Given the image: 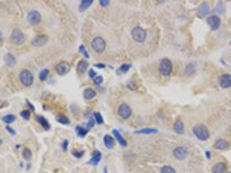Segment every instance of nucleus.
I'll use <instances>...</instances> for the list:
<instances>
[{
  "label": "nucleus",
  "mask_w": 231,
  "mask_h": 173,
  "mask_svg": "<svg viewBox=\"0 0 231 173\" xmlns=\"http://www.w3.org/2000/svg\"><path fill=\"white\" fill-rule=\"evenodd\" d=\"M2 40H3V35H2V33L0 32V43L2 42Z\"/></svg>",
  "instance_id": "obj_47"
},
{
  "label": "nucleus",
  "mask_w": 231,
  "mask_h": 173,
  "mask_svg": "<svg viewBox=\"0 0 231 173\" xmlns=\"http://www.w3.org/2000/svg\"><path fill=\"white\" fill-rule=\"evenodd\" d=\"M212 173H228L227 165L222 162H217L212 167Z\"/></svg>",
  "instance_id": "obj_12"
},
{
  "label": "nucleus",
  "mask_w": 231,
  "mask_h": 173,
  "mask_svg": "<svg viewBox=\"0 0 231 173\" xmlns=\"http://www.w3.org/2000/svg\"><path fill=\"white\" fill-rule=\"evenodd\" d=\"M24 35L19 29H15L11 35V41L16 45H21L24 43Z\"/></svg>",
  "instance_id": "obj_5"
},
{
  "label": "nucleus",
  "mask_w": 231,
  "mask_h": 173,
  "mask_svg": "<svg viewBox=\"0 0 231 173\" xmlns=\"http://www.w3.org/2000/svg\"><path fill=\"white\" fill-rule=\"evenodd\" d=\"M19 80L22 82L23 85H24L25 86H30L33 84L34 75L31 71L27 69H24L19 74Z\"/></svg>",
  "instance_id": "obj_2"
},
{
  "label": "nucleus",
  "mask_w": 231,
  "mask_h": 173,
  "mask_svg": "<svg viewBox=\"0 0 231 173\" xmlns=\"http://www.w3.org/2000/svg\"><path fill=\"white\" fill-rule=\"evenodd\" d=\"M228 173H231V171H229V172H228Z\"/></svg>",
  "instance_id": "obj_49"
},
{
  "label": "nucleus",
  "mask_w": 231,
  "mask_h": 173,
  "mask_svg": "<svg viewBox=\"0 0 231 173\" xmlns=\"http://www.w3.org/2000/svg\"><path fill=\"white\" fill-rule=\"evenodd\" d=\"M89 63L85 60L79 61L78 66H77V71L78 74H83L88 69Z\"/></svg>",
  "instance_id": "obj_16"
},
{
  "label": "nucleus",
  "mask_w": 231,
  "mask_h": 173,
  "mask_svg": "<svg viewBox=\"0 0 231 173\" xmlns=\"http://www.w3.org/2000/svg\"><path fill=\"white\" fill-rule=\"evenodd\" d=\"M103 81H104V78L102 77L101 75L96 76V77L94 78V80H93L94 83H95V84H96V85H99V84H101V83L103 82Z\"/></svg>",
  "instance_id": "obj_38"
},
{
  "label": "nucleus",
  "mask_w": 231,
  "mask_h": 173,
  "mask_svg": "<svg viewBox=\"0 0 231 173\" xmlns=\"http://www.w3.org/2000/svg\"><path fill=\"white\" fill-rule=\"evenodd\" d=\"M89 76H90L91 78H93V79H94V78L96 76V72H95L93 69H90V71H89Z\"/></svg>",
  "instance_id": "obj_41"
},
{
  "label": "nucleus",
  "mask_w": 231,
  "mask_h": 173,
  "mask_svg": "<svg viewBox=\"0 0 231 173\" xmlns=\"http://www.w3.org/2000/svg\"><path fill=\"white\" fill-rule=\"evenodd\" d=\"M56 119H57V122H59V123H61V124H64V125H68V124H70V120H69V118H67V117L64 116V115H63V114L57 115Z\"/></svg>",
  "instance_id": "obj_25"
},
{
  "label": "nucleus",
  "mask_w": 231,
  "mask_h": 173,
  "mask_svg": "<svg viewBox=\"0 0 231 173\" xmlns=\"http://www.w3.org/2000/svg\"><path fill=\"white\" fill-rule=\"evenodd\" d=\"M104 141L105 146L107 147L108 149H112L114 147L115 142H114V139L111 136H109V135H105L104 138Z\"/></svg>",
  "instance_id": "obj_21"
},
{
  "label": "nucleus",
  "mask_w": 231,
  "mask_h": 173,
  "mask_svg": "<svg viewBox=\"0 0 231 173\" xmlns=\"http://www.w3.org/2000/svg\"><path fill=\"white\" fill-rule=\"evenodd\" d=\"M101 156H102V154H101L100 151H96L95 154L92 157L91 159L89 161V164H93V165H96L101 160Z\"/></svg>",
  "instance_id": "obj_23"
},
{
  "label": "nucleus",
  "mask_w": 231,
  "mask_h": 173,
  "mask_svg": "<svg viewBox=\"0 0 231 173\" xmlns=\"http://www.w3.org/2000/svg\"><path fill=\"white\" fill-rule=\"evenodd\" d=\"M92 4H93V0H82L81 4L79 5V11L80 12L85 11Z\"/></svg>",
  "instance_id": "obj_18"
},
{
  "label": "nucleus",
  "mask_w": 231,
  "mask_h": 173,
  "mask_svg": "<svg viewBox=\"0 0 231 173\" xmlns=\"http://www.w3.org/2000/svg\"><path fill=\"white\" fill-rule=\"evenodd\" d=\"M174 156L175 157V158H177L178 160H183L186 158L187 156V151L185 148L183 147H176L174 150Z\"/></svg>",
  "instance_id": "obj_14"
},
{
  "label": "nucleus",
  "mask_w": 231,
  "mask_h": 173,
  "mask_svg": "<svg viewBox=\"0 0 231 173\" xmlns=\"http://www.w3.org/2000/svg\"><path fill=\"white\" fill-rule=\"evenodd\" d=\"M95 118H96V120L98 124H103L104 123V119H103L100 112H96L95 113Z\"/></svg>",
  "instance_id": "obj_36"
},
{
  "label": "nucleus",
  "mask_w": 231,
  "mask_h": 173,
  "mask_svg": "<svg viewBox=\"0 0 231 173\" xmlns=\"http://www.w3.org/2000/svg\"><path fill=\"white\" fill-rule=\"evenodd\" d=\"M16 120V117L12 115V114H8V115H5V116L3 117V120L5 121V123H8V124H11L14 122Z\"/></svg>",
  "instance_id": "obj_29"
},
{
  "label": "nucleus",
  "mask_w": 231,
  "mask_h": 173,
  "mask_svg": "<svg viewBox=\"0 0 231 173\" xmlns=\"http://www.w3.org/2000/svg\"><path fill=\"white\" fill-rule=\"evenodd\" d=\"M48 74H49L48 69H44V70H42V71L39 73L40 81H42V82L44 81V80L46 79V77L48 76Z\"/></svg>",
  "instance_id": "obj_32"
},
{
  "label": "nucleus",
  "mask_w": 231,
  "mask_h": 173,
  "mask_svg": "<svg viewBox=\"0 0 231 173\" xmlns=\"http://www.w3.org/2000/svg\"><path fill=\"white\" fill-rule=\"evenodd\" d=\"M185 72L187 74H193L195 72V66L193 64H189L188 65L187 68H186V70H185Z\"/></svg>",
  "instance_id": "obj_34"
},
{
  "label": "nucleus",
  "mask_w": 231,
  "mask_h": 173,
  "mask_svg": "<svg viewBox=\"0 0 231 173\" xmlns=\"http://www.w3.org/2000/svg\"><path fill=\"white\" fill-rule=\"evenodd\" d=\"M131 65L130 64H123L121 66V68L119 69V71H121L122 73H126L127 71L129 70V69H131Z\"/></svg>",
  "instance_id": "obj_37"
},
{
  "label": "nucleus",
  "mask_w": 231,
  "mask_h": 173,
  "mask_svg": "<svg viewBox=\"0 0 231 173\" xmlns=\"http://www.w3.org/2000/svg\"><path fill=\"white\" fill-rule=\"evenodd\" d=\"M72 154L75 156V157H77V158H81L82 156L83 155V151H78V150H76V151H72Z\"/></svg>",
  "instance_id": "obj_39"
},
{
  "label": "nucleus",
  "mask_w": 231,
  "mask_h": 173,
  "mask_svg": "<svg viewBox=\"0 0 231 173\" xmlns=\"http://www.w3.org/2000/svg\"><path fill=\"white\" fill-rule=\"evenodd\" d=\"M48 40L49 38L47 36H45V35H38V36H37L35 38L31 41V43L35 47H42V46H44V45H45L47 43Z\"/></svg>",
  "instance_id": "obj_9"
},
{
  "label": "nucleus",
  "mask_w": 231,
  "mask_h": 173,
  "mask_svg": "<svg viewBox=\"0 0 231 173\" xmlns=\"http://www.w3.org/2000/svg\"><path fill=\"white\" fill-rule=\"evenodd\" d=\"M161 173H175V171L172 167H170V166L164 165V166L162 167Z\"/></svg>",
  "instance_id": "obj_30"
},
{
  "label": "nucleus",
  "mask_w": 231,
  "mask_h": 173,
  "mask_svg": "<svg viewBox=\"0 0 231 173\" xmlns=\"http://www.w3.org/2000/svg\"><path fill=\"white\" fill-rule=\"evenodd\" d=\"M37 120L39 123L40 125H42L45 130H49L50 129V124H49L48 120L44 118V116H40V115H38L37 116Z\"/></svg>",
  "instance_id": "obj_22"
},
{
  "label": "nucleus",
  "mask_w": 231,
  "mask_h": 173,
  "mask_svg": "<svg viewBox=\"0 0 231 173\" xmlns=\"http://www.w3.org/2000/svg\"><path fill=\"white\" fill-rule=\"evenodd\" d=\"M206 154H207V157H208V158H209V151H207V152H206Z\"/></svg>",
  "instance_id": "obj_48"
},
{
  "label": "nucleus",
  "mask_w": 231,
  "mask_h": 173,
  "mask_svg": "<svg viewBox=\"0 0 231 173\" xmlns=\"http://www.w3.org/2000/svg\"><path fill=\"white\" fill-rule=\"evenodd\" d=\"M26 102H27V104H28V105H29V106L31 107V110H35V108H34V107H33V106H32V105H31V104L30 103V102H29V100H28V99H27Z\"/></svg>",
  "instance_id": "obj_46"
},
{
  "label": "nucleus",
  "mask_w": 231,
  "mask_h": 173,
  "mask_svg": "<svg viewBox=\"0 0 231 173\" xmlns=\"http://www.w3.org/2000/svg\"><path fill=\"white\" fill-rule=\"evenodd\" d=\"M70 70V65L67 61H62L58 63L56 67V72L59 75H64L68 74Z\"/></svg>",
  "instance_id": "obj_8"
},
{
  "label": "nucleus",
  "mask_w": 231,
  "mask_h": 173,
  "mask_svg": "<svg viewBox=\"0 0 231 173\" xmlns=\"http://www.w3.org/2000/svg\"><path fill=\"white\" fill-rule=\"evenodd\" d=\"M131 36L133 39L137 43H143L146 38V31L141 27H135L131 31Z\"/></svg>",
  "instance_id": "obj_6"
},
{
  "label": "nucleus",
  "mask_w": 231,
  "mask_h": 173,
  "mask_svg": "<svg viewBox=\"0 0 231 173\" xmlns=\"http://www.w3.org/2000/svg\"><path fill=\"white\" fill-rule=\"evenodd\" d=\"M23 158H24V159L29 160L31 158V151L30 149H28V148H25L24 151H23Z\"/></svg>",
  "instance_id": "obj_31"
},
{
  "label": "nucleus",
  "mask_w": 231,
  "mask_h": 173,
  "mask_svg": "<svg viewBox=\"0 0 231 173\" xmlns=\"http://www.w3.org/2000/svg\"><path fill=\"white\" fill-rule=\"evenodd\" d=\"M193 133L200 140H207L209 138V129L203 125H196L193 127Z\"/></svg>",
  "instance_id": "obj_1"
},
{
  "label": "nucleus",
  "mask_w": 231,
  "mask_h": 173,
  "mask_svg": "<svg viewBox=\"0 0 231 173\" xmlns=\"http://www.w3.org/2000/svg\"><path fill=\"white\" fill-rule=\"evenodd\" d=\"M230 43H231V42H230Z\"/></svg>",
  "instance_id": "obj_50"
},
{
  "label": "nucleus",
  "mask_w": 231,
  "mask_h": 173,
  "mask_svg": "<svg viewBox=\"0 0 231 173\" xmlns=\"http://www.w3.org/2000/svg\"><path fill=\"white\" fill-rule=\"evenodd\" d=\"M159 72L163 74V75H170L171 72H172V62L170 61L169 59H163L161 61L160 64H159Z\"/></svg>",
  "instance_id": "obj_4"
},
{
  "label": "nucleus",
  "mask_w": 231,
  "mask_h": 173,
  "mask_svg": "<svg viewBox=\"0 0 231 173\" xmlns=\"http://www.w3.org/2000/svg\"><path fill=\"white\" fill-rule=\"evenodd\" d=\"M131 108L126 105V104H122L119 108H118V114L120 115V117H122V119L126 120L131 115Z\"/></svg>",
  "instance_id": "obj_10"
},
{
  "label": "nucleus",
  "mask_w": 231,
  "mask_h": 173,
  "mask_svg": "<svg viewBox=\"0 0 231 173\" xmlns=\"http://www.w3.org/2000/svg\"><path fill=\"white\" fill-rule=\"evenodd\" d=\"M214 147L215 149H218V150H226V149H228L229 147V144L225 139L220 138V139H218V140H216L215 142Z\"/></svg>",
  "instance_id": "obj_15"
},
{
  "label": "nucleus",
  "mask_w": 231,
  "mask_h": 173,
  "mask_svg": "<svg viewBox=\"0 0 231 173\" xmlns=\"http://www.w3.org/2000/svg\"><path fill=\"white\" fill-rule=\"evenodd\" d=\"M96 91L91 88V87L86 88V89H84V91H83V97H84V99H93L96 96Z\"/></svg>",
  "instance_id": "obj_19"
},
{
  "label": "nucleus",
  "mask_w": 231,
  "mask_h": 173,
  "mask_svg": "<svg viewBox=\"0 0 231 173\" xmlns=\"http://www.w3.org/2000/svg\"><path fill=\"white\" fill-rule=\"evenodd\" d=\"M27 21L31 23V25H37L41 21V15L40 13L36 11V10H32L27 15Z\"/></svg>",
  "instance_id": "obj_7"
},
{
  "label": "nucleus",
  "mask_w": 231,
  "mask_h": 173,
  "mask_svg": "<svg viewBox=\"0 0 231 173\" xmlns=\"http://www.w3.org/2000/svg\"><path fill=\"white\" fill-rule=\"evenodd\" d=\"M207 23L210 26L211 30H217L221 24V19L217 16H211L207 18Z\"/></svg>",
  "instance_id": "obj_11"
},
{
  "label": "nucleus",
  "mask_w": 231,
  "mask_h": 173,
  "mask_svg": "<svg viewBox=\"0 0 231 173\" xmlns=\"http://www.w3.org/2000/svg\"><path fill=\"white\" fill-rule=\"evenodd\" d=\"M157 133V131L156 129H152V128H144L142 130H138V131H135V133Z\"/></svg>",
  "instance_id": "obj_27"
},
{
  "label": "nucleus",
  "mask_w": 231,
  "mask_h": 173,
  "mask_svg": "<svg viewBox=\"0 0 231 173\" xmlns=\"http://www.w3.org/2000/svg\"><path fill=\"white\" fill-rule=\"evenodd\" d=\"M99 3H100V4L102 6H107L110 2H109V0H100Z\"/></svg>",
  "instance_id": "obj_42"
},
{
  "label": "nucleus",
  "mask_w": 231,
  "mask_h": 173,
  "mask_svg": "<svg viewBox=\"0 0 231 173\" xmlns=\"http://www.w3.org/2000/svg\"><path fill=\"white\" fill-rule=\"evenodd\" d=\"M76 132H77V133H78L79 137H84L88 133V130L84 129L83 127L79 126V125L76 127Z\"/></svg>",
  "instance_id": "obj_28"
},
{
  "label": "nucleus",
  "mask_w": 231,
  "mask_h": 173,
  "mask_svg": "<svg viewBox=\"0 0 231 173\" xmlns=\"http://www.w3.org/2000/svg\"><path fill=\"white\" fill-rule=\"evenodd\" d=\"M94 120H92V119H91L90 120V121L88 122V124H87V127L88 128H91V127H93V125H94Z\"/></svg>",
  "instance_id": "obj_43"
},
{
  "label": "nucleus",
  "mask_w": 231,
  "mask_h": 173,
  "mask_svg": "<svg viewBox=\"0 0 231 173\" xmlns=\"http://www.w3.org/2000/svg\"><path fill=\"white\" fill-rule=\"evenodd\" d=\"M5 128H6V130H7V131H8L11 134H12V135H15V134H16V132H15V131H14L11 127H10V126H6Z\"/></svg>",
  "instance_id": "obj_44"
},
{
  "label": "nucleus",
  "mask_w": 231,
  "mask_h": 173,
  "mask_svg": "<svg viewBox=\"0 0 231 173\" xmlns=\"http://www.w3.org/2000/svg\"><path fill=\"white\" fill-rule=\"evenodd\" d=\"M5 62L9 67H14L17 63V61L11 54H6L5 56Z\"/></svg>",
  "instance_id": "obj_17"
},
{
  "label": "nucleus",
  "mask_w": 231,
  "mask_h": 173,
  "mask_svg": "<svg viewBox=\"0 0 231 173\" xmlns=\"http://www.w3.org/2000/svg\"><path fill=\"white\" fill-rule=\"evenodd\" d=\"M220 86L222 88H228L231 86V74H223L220 77Z\"/></svg>",
  "instance_id": "obj_13"
},
{
  "label": "nucleus",
  "mask_w": 231,
  "mask_h": 173,
  "mask_svg": "<svg viewBox=\"0 0 231 173\" xmlns=\"http://www.w3.org/2000/svg\"><path fill=\"white\" fill-rule=\"evenodd\" d=\"M174 130L175 133L178 134H183L184 132V126H183V123L182 121H176L174 125Z\"/></svg>",
  "instance_id": "obj_24"
},
{
  "label": "nucleus",
  "mask_w": 231,
  "mask_h": 173,
  "mask_svg": "<svg viewBox=\"0 0 231 173\" xmlns=\"http://www.w3.org/2000/svg\"><path fill=\"white\" fill-rule=\"evenodd\" d=\"M95 66L97 67V68H100V69H104V68H105L104 64H96Z\"/></svg>",
  "instance_id": "obj_45"
},
{
  "label": "nucleus",
  "mask_w": 231,
  "mask_h": 173,
  "mask_svg": "<svg viewBox=\"0 0 231 173\" xmlns=\"http://www.w3.org/2000/svg\"><path fill=\"white\" fill-rule=\"evenodd\" d=\"M68 145H69V141H68V140H66V139L64 141V142H62V148L64 149V151H66V150H67Z\"/></svg>",
  "instance_id": "obj_40"
},
{
  "label": "nucleus",
  "mask_w": 231,
  "mask_h": 173,
  "mask_svg": "<svg viewBox=\"0 0 231 173\" xmlns=\"http://www.w3.org/2000/svg\"><path fill=\"white\" fill-rule=\"evenodd\" d=\"M20 115H21L24 120H29V119H30V116H31L30 112H29L28 110H23L22 112H20Z\"/></svg>",
  "instance_id": "obj_35"
},
{
  "label": "nucleus",
  "mask_w": 231,
  "mask_h": 173,
  "mask_svg": "<svg viewBox=\"0 0 231 173\" xmlns=\"http://www.w3.org/2000/svg\"><path fill=\"white\" fill-rule=\"evenodd\" d=\"M112 133H113V134L115 135V137H116V138L118 139V143L122 146H127V142H126V140L123 138V137H122V135H121V133L118 132V130H116V129H114L113 131H112Z\"/></svg>",
  "instance_id": "obj_20"
},
{
  "label": "nucleus",
  "mask_w": 231,
  "mask_h": 173,
  "mask_svg": "<svg viewBox=\"0 0 231 173\" xmlns=\"http://www.w3.org/2000/svg\"><path fill=\"white\" fill-rule=\"evenodd\" d=\"M91 47L94 51H96V53H99L100 54L102 52L104 51L105 48H106V43H105V41L102 37L97 36V37H95V38L92 40Z\"/></svg>",
  "instance_id": "obj_3"
},
{
  "label": "nucleus",
  "mask_w": 231,
  "mask_h": 173,
  "mask_svg": "<svg viewBox=\"0 0 231 173\" xmlns=\"http://www.w3.org/2000/svg\"><path fill=\"white\" fill-rule=\"evenodd\" d=\"M79 51L83 54L85 58H89V57H90V55L88 54L87 50H86V49H85V47H84L83 45H80V47H79Z\"/></svg>",
  "instance_id": "obj_33"
},
{
  "label": "nucleus",
  "mask_w": 231,
  "mask_h": 173,
  "mask_svg": "<svg viewBox=\"0 0 231 173\" xmlns=\"http://www.w3.org/2000/svg\"><path fill=\"white\" fill-rule=\"evenodd\" d=\"M198 11L202 15H207L209 12V6H208V4H206V3L202 4L200 7H199V9H198Z\"/></svg>",
  "instance_id": "obj_26"
}]
</instances>
